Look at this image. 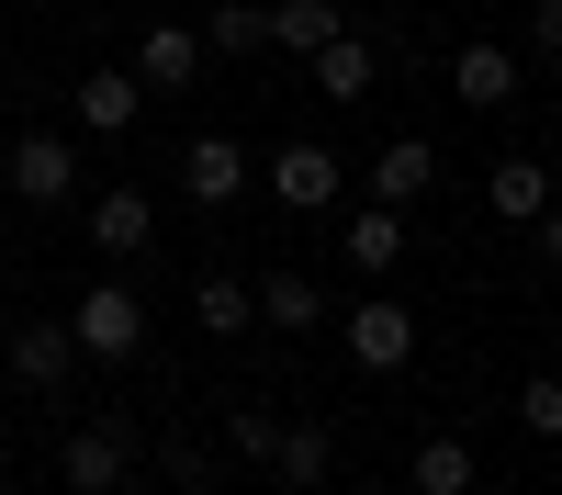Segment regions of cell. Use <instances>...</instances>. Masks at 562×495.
Listing matches in <instances>:
<instances>
[{
    "instance_id": "obj_23",
    "label": "cell",
    "mask_w": 562,
    "mask_h": 495,
    "mask_svg": "<svg viewBox=\"0 0 562 495\" xmlns=\"http://www.w3.org/2000/svg\"><path fill=\"white\" fill-rule=\"evenodd\" d=\"M518 428L529 439H562V372H529L518 383Z\"/></svg>"
},
{
    "instance_id": "obj_12",
    "label": "cell",
    "mask_w": 562,
    "mask_h": 495,
    "mask_svg": "<svg viewBox=\"0 0 562 495\" xmlns=\"http://www.w3.org/2000/svg\"><path fill=\"white\" fill-rule=\"evenodd\" d=\"M180 192L192 203H237L248 192V147L237 135H192V147H180Z\"/></svg>"
},
{
    "instance_id": "obj_18",
    "label": "cell",
    "mask_w": 562,
    "mask_h": 495,
    "mask_svg": "<svg viewBox=\"0 0 562 495\" xmlns=\"http://www.w3.org/2000/svg\"><path fill=\"white\" fill-rule=\"evenodd\" d=\"M484 462H473V439H416V462H405V495H473Z\"/></svg>"
},
{
    "instance_id": "obj_19",
    "label": "cell",
    "mask_w": 562,
    "mask_h": 495,
    "mask_svg": "<svg viewBox=\"0 0 562 495\" xmlns=\"http://www.w3.org/2000/svg\"><path fill=\"white\" fill-rule=\"evenodd\" d=\"M203 57H270V0H214L203 12Z\"/></svg>"
},
{
    "instance_id": "obj_30",
    "label": "cell",
    "mask_w": 562,
    "mask_h": 495,
    "mask_svg": "<svg viewBox=\"0 0 562 495\" xmlns=\"http://www.w3.org/2000/svg\"><path fill=\"white\" fill-rule=\"evenodd\" d=\"M0 12H12V0H0Z\"/></svg>"
},
{
    "instance_id": "obj_10",
    "label": "cell",
    "mask_w": 562,
    "mask_h": 495,
    "mask_svg": "<svg viewBox=\"0 0 562 495\" xmlns=\"http://www.w3.org/2000/svg\"><path fill=\"white\" fill-rule=\"evenodd\" d=\"M338 259H349V282H383V270L405 259V214H394V203H360V214L338 225Z\"/></svg>"
},
{
    "instance_id": "obj_7",
    "label": "cell",
    "mask_w": 562,
    "mask_h": 495,
    "mask_svg": "<svg viewBox=\"0 0 562 495\" xmlns=\"http://www.w3.org/2000/svg\"><path fill=\"white\" fill-rule=\"evenodd\" d=\"M147 237H158V203L135 192V180H113V192H90V248H102L113 270H124V259H147Z\"/></svg>"
},
{
    "instance_id": "obj_9",
    "label": "cell",
    "mask_w": 562,
    "mask_h": 495,
    "mask_svg": "<svg viewBox=\"0 0 562 495\" xmlns=\"http://www.w3.org/2000/svg\"><path fill=\"white\" fill-rule=\"evenodd\" d=\"M214 57H203V23H147V34H135V79H147V90H192Z\"/></svg>"
},
{
    "instance_id": "obj_11",
    "label": "cell",
    "mask_w": 562,
    "mask_h": 495,
    "mask_svg": "<svg viewBox=\"0 0 562 495\" xmlns=\"http://www.w3.org/2000/svg\"><path fill=\"white\" fill-rule=\"evenodd\" d=\"M326 473H338V428H315V417H281V439H270V484L315 495Z\"/></svg>"
},
{
    "instance_id": "obj_26",
    "label": "cell",
    "mask_w": 562,
    "mask_h": 495,
    "mask_svg": "<svg viewBox=\"0 0 562 495\" xmlns=\"http://www.w3.org/2000/svg\"><path fill=\"white\" fill-rule=\"evenodd\" d=\"M0 495H12V439H0Z\"/></svg>"
},
{
    "instance_id": "obj_17",
    "label": "cell",
    "mask_w": 562,
    "mask_h": 495,
    "mask_svg": "<svg viewBox=\"0 0 562 495\" xmlns=\"http://www.w3.org/2000/svg\"><path fill=\"white\" fill-rule=\"evenodd\" d=\"M192 327L203 338H248L259 327V293L237 282V270H203V282H192Z\"/></svg>"
},
{
    "instance_id": "obj_24",
    "label": "cell",
    "mask_w": 562,
    "mask_h": 495,
    "mask_svg": "<svg viewBox=\"0 0 562 495\" xmlns=\"http://www.w3.org/2000/svg\"><path fill=\"white\" fill-rule=\"evenodd\" d=\"M529 57L562 68V0H540V12H529Z\"/></svg>"
},
{
    "instance_id": "obj_8",
    "label": "cell",
    "mask_w": 562,
    "mask_h": 495,
    "mask_svg": "<svg viewBox=\"0 0 562 495\" xmlns=\"http://www.w3.org/2000/svg\"><path fill=\"white\" fill-rule=\"evenodd\" d=\"M68 372H79L68 315H34V327H12V383H23V394H68Z\"/></svg>"
},
{
    "instance_id": "obj_27",
    "label": "cell",
    "mask_w": 562,
    "mask_h": 495,
    "mask_svg": "<svg viewBox=\"0 0 562 495\" xmlns=\"http://www.w3.org/2000/svg\"><path fill=\"white\" fill-rule=\"evenodd\" d=\"M551 203H562V147H551Z\"/></svg>"
},
{
    "instance_id": "obj_2",
    "label": "cell",
    "mask_w": 562,
    "mask_h": 495,
    "mask_svg": "<svg viewBox=\"0 0 562 495\" xmlns=\"http://www.w3.org/2000/svg\"><path fill=\"white\" fill-rule=\"evenodd\" d=\"M0 180H12V203H79V147L57 124H34V135H12V169Z\"/></svg>"
},
{
    "instance_id": "obj_22",
    "label": "cell",
    "mask_w": 562,
    "mask_h": 495,
    "mask_svg": "<svg viewBox=\"0 0 562 495\" xmlns=\"http://www.w3.org/2000/svg\"><path fill=\"white\" fill-rule=\"evenodd\" d=\"M225 439H237V462H270V439H281V417H270L259 394H237V405H225Z\"/></svg>"
},
{
    "instance_id": "obj_1",
    "label": "cell",
    "mask_w": 562,
    "mask_h": 495,
    "mask_svg": "<svg viewBox=\"0 0 562 495\" xmlns=\"http://www.w3.org/2000/svg\"><path fill=\"white\" fill-rule=\"evenodd\" d=\"M68 338H79L90 372H124V360H147V293H135V282H90V293L68 304Z\"/></svg>"
},
{
    "instance_id": "obj_5",
    "label": "cell",
    "mask_w": 562,
    "mask_h": 495,
    "mask_svg": "<svg viewBox=\"0 0 562 495\" xmlns=\"http://www.w3.org/2000/svg\"><path fill=\"white\" fill-rule=\"evenodd\" d=\"M518 79H529L518 45H495V34H484V45H450V102H461V113H506V102H518Z\"/></svg>"
},
{
    "instance_id": "obj_15",
    "label": "cell",
    "mask_w": 562,
    "mask_h": 495,
    "mask_svg": "<svg viewBox=\"0 0 562 495\" xmlns=\"http://www.w3.org/2000/svg\"><path fill=\"white\" fill-rule=\"evenodd\" d=\"M304 68H315V90H326V102H360V90L383 79V57H371V34H349V23L326 34V45H315Z\"/></svg>"
},
{
    "instance_id": "obj_4",
    "label": "cell",
    "mask_w": 562,
    "mask_h": 495,
    "mask_svg": "<svg viewBox=\"0 0 562 495\" xmlns=\"http://www.w3.org/2000/svg\"><path fill=\"white\" fill-rule=\"evenodd\" d=\"M338 192H349V169H338V147H315V135H293V147L270 158V203L281 214H326Z\"/></svg>"
},
{
    "instance_id": "obj_3",
    "label": "cell",
    "mask_w": 562,
    "mask_h": 495,
    "mask_svg": "<svg viewBox=\"0 0 562 495\" xmlns=\"http://www.w3.org/2000/svg\"><path fill=\"white\" fill-rule=\"evenodd\" d=\"M338 338H349L360 372H405V360H416V315H405L394 293H360V304L338 315Z\"/></svg>"
},
{
    "instance_id": "obj_16",
    "label": "cell",
    "mask_w": 562,
    "mask_h": 495,
    "mask_svg": "<svg viewBox=\"0 0 562 495\" xmlns=\"http://www.w3.org/2000/svg\"><path fill=\"white\" fill-rule=\"evenodd\" d=\"M135 113H147V79L135 68H90L79 79V124L90 135H135Z\"/></svg>"
},
{
    "instance_id": "obj_25",
    "label": "cell",
    "mask_w": 562,
    "mask_h": 495,
    "mask_svg": "<svg viewBox=\"0 0 562 495\" xmlns=\"http://www.w3.org/2000/svg\"><path fill=\"white\" fill-rule=\"evenodd\" d=\"M529 237H540V270H562V203H540V225H529Z\"/></svg>"
},
{
    "instance_id": "obj_13",
    "label": "cell",
    "mask_w": 562,
    "mask_h": 495,
    "mask_svg": "<svg viewBox=\"0 0 562 495\" xmlns=\"http://www.w3.org/2000/svg\"><path fill=\"white\" fill-rule=\"evenodd\" d=\"M428 180H439V147H428V135H394V147L371 158V192L360 203H394L405 214V203H428Z\"/></svg>"
},
{
    "instance_id": "obj_20",
    "label": "cell",
    "mask_w": 562,
    "mask_h": 495,
    "mask_svg": "<svg viewBox=\"0 0 562 495\" xmlns=\"http://www.w3.org/2000/svg\"><path fill=\"white\" fill-rule=\"evenodd\" d=\"M248 293H259V315H270L281 338H304V327H326V293L304 282V270H270V282H248Z\"/></svg>"
},
{
    "instance_id": "obj_28",
    "label": "cell",
    "mask_w": 562,
    "mask_h": 495,
    "mask_svg": "<svg viewBox=\"0 0 562 495\" xmlns=\"http://www.w3.org/2000/svg\"><path fill=\"white\" fill-rule=\"evenodd\" d=\"M180 495H214V484H180Z\"/></svg>"
},
{
    "instance_id": "obj_14",
    "label": "cell",
    "mask_w": 562,
    "mask_h": 495,
    "mask_svg": "<svg viewBox=\"0 0 562 495\" xmlns=\"http://www.w3.org/2000/svg\"><path fill=\"white\" fill-rule=\"evenodd\" d=\"M540 203H551V158H495L484 169V214L495 225H540Z\"/></svg>"
},
{
    "instance_id": "obj_21",
    "label": "cell",
    "mask_w": 562,
    "mask_h": 495,
    "mask_svg": "<svg viewBox=\"0 0 562 495\" xmlns=\"http://www.w3.org/2000/svg\"><path fill=\"white\" fill-rule=\"evenodd\" d=\"M338 23H349L338 0H270V45H281V57H315Z\"/></svg>"
},
{
    "instance_id": "obj_6",
    "label": "cell",
    "mask_w": 562,
    "mask_h": 495,
    "mask_svg": "<svg viewBox=\"0 0 562 495\" xmlns=\"http://www.w3.org/2000/svg\"><path fill=\"white\" fill-rule=\"evenodd\" d=\"M124 462H135V439H124L113 417L57 439V484H68V495H124Z\"/></svg>"
},
{
    "instance_id": "obj_29",
    "label": "cell",
    "mask_w": 562,
    "mask_h": 495,
    "mask_svg": "<svg viewBox=\"0 0 562 495\" xmlns=\"http://www.w3.org/2000/svg\"><path fill=\"white\" fill-rule=\"evenodd\" d=\"M0 203H12V180H0Z\"/></svg>"
}]
</instances>
